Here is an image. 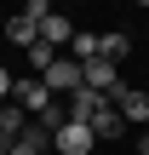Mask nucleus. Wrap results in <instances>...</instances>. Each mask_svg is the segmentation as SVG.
Listing matches in <instances>:
<instances>
[{
	"label": "nucleus",
	"instance_id": "nucleus-1",
	"mask_svg": "<svg viewBox=\"0 0 149 155\" xmlns=\"http://www.w3.org/2000/svg\"><path fill=\"white\" fill-rule=\"evenodd\" d=\"M80 86H92V92H103L109 104L126 92L121 86V63H109V58H92V63H80Z\"/></svg>",
	"mask_w": 149,
	"mask_h": 155
},
{
	"label": "nucleus",
	"instance_id": "nucleus-2",
	"mask_svg": "<svg viewBox=\"0 0 149 155\" xmlns=\"http://www.w3.org/2000/svg\"><path fill=\"white\" fill-rule=\"evenodd\" d=\"M11 104H17V109H29V115L40 121V115H46V109H52L57 98L46 92V81H40V75H23V81L11 86Z\"/></svg>",
	"mask_w": 149,
	"mask_h": 155
},
{
	"label": "nucleus",
	"instance_id": "nucleus-3",
	"mask_svg": "<svg viewBox=\"0 0 149 155\" xmlns=\"http://www.w3.org/2000/svg\"><path fill=\"white\" fill-rule=\"evenodd\" d=\"M92 144H98V138H92V127H80V121H63V127L52 132V150L57 155H92Z\"/></svg>",
	"mask_w": 149,
	"mask_h": 155
},
{
	"label": "nucleus",
	"instance_id": "nucleus-4",
	"mask_svg": "<svg viewBox=\"0 0 149 155\" xmlns=\"http://www.w3.org/2000/svg\"><path fill=\"white\" fill-rule=\"evenodd\" d=\"M40 81H46V92H52V98H57V92H69V98H75V92H80V63H75V58H57Z\"/></svg>",
	"mask_w": 149,
	"mask_h": 155
},
{
	"label": "nucleus",
	"instance_id": "nucleus-5",
	"mask_svg": "<svg viewBox=\"0 0 149 155\" xmlns=\"http://www.w3.org/2000/svg\"><path fill=\"white\" fill-rule=\"evenodd\" d=\"M103 109H115V104H109L103 92H92V86H80V92L69 98V121H80V127H92V121H98Z\"/></svg>",
	"mask_w": 149,
	"mask_h": 155
},
{
	"label": "nucleus",
	"instance_id": "nucleus-6",
	"mask_svg": "<svg viewBox=\"0 0 149 155\" xmlns=\"http://www.w3.org/2000/svg\"><path fill=\"white\" fill-rule=\"evenodd\" d=\"M46 150H52V132H46L40 121H29V127H23V138H17L6 155H46Z\"/></svg>",
	"mask_w": 149,
	"mask_h": 155
},
{
	"label": "nucleus",
	"instance_id": "nucleus-7",
	"mask_svg": "<svg viewBox=\"0 0 149 155\" xmlns=\"http://www.w3.org/2000/svg\"><path fill=\"white\" fill-rule=\"evenodd\" d=\"M23 127H29V121H23V109H17V104H0V155L23 138Z\"/></svg>",
	"mask_w": 149,
	"mask_h": 155
},
{
	"label": "nucleus",
	"instance_id": "nucleus-8",
	"mask_svg": "<svg viewBox=\"0 0 149 155\" xmlns=\"http://www.w3.org/2000/svg\"><path fill=\"white\" fill-rule=\"evenodd\" d=\"M115 109H121V121H138V127H144V121H149V92L126 86V92L115 98Z\"/></svg>",
	"mask_w": 149,
	"mask_h": 155
},
{
	"label": "nucleus",
	"instance_id": "nucleus-9",
	"mask_svg": "<svg viewBox=\"0 0 149 155\" xmlns=\"http://www.w3.org/2000/svg\"><path fill=\"white\" fill-rule=\"evenodd\" d=\"M40 40H46V46H52V52H57V46H69V40H75V23H69V17H57V12H52V17H46V23H40Z\"/></svg>",
	"mask_w": 149,
	"mask_h": 155
},
{
	"label": "nucleus",
	"instance_id": "nucleus-10",
	"mask_svg": "<svg viewBox=\"0 0 149 155\" xmlns=\"http://www.w3.org/2000/svg\"><path fill=\"white\" fill-rule=\"evenodd\" d=\"M6 40H11V46H34V40H40V23H34V17H23V12H17V17H11V23H6Z\"/></svg>",
	"mask_w": 149,
	"mask_h": 155
},
{
	"label": "nucleus",
	"instance_id": "nucleus-11",
	"mask_svg": "<svg viewBox=\"0 0 149 155\" xmlns=\"http://www.w3.org/2000/svg\"><path fill=\"white\" fill-rule=\"evenodd\" d=\"M69 46H75V58H80V63L103 58V35H86V29H75V40H69Z\"/></svg>",
	"mask_w": 149,
	"mask_h": 155
},
{
	"label": "nucleus",
	"instance_id": "nucleus-12",
	"mask_svg": "<svg viewBox=\"0 0 149 155\" xmlns=\"http://www.w3.org/2000/svg\"><path fill=\"white\" fill-rule=\"evenodd\" d=\"M92 138L103 144V138H121V109H103L98 121H92Z\"/></svg>",
	"mask_w": 149,
	"mask_h": 155
},
{
	"label": "nucleus",
	"instance_id": "nucleus-13",
	"mask_svg": "<svg viewBox=\"0 0 149 155\" xmlns=\"http://www.w3.org/2000/svg\"><path fill=\"white\" fill-rule=\"evenodd\" d=\"M52 63H57V52H52L46 40H34V46H29V69H34V75H46Z\"/></svg>",
	"mask_w": 149,
	"mask_h": 155
},
{
	"label": "nucleus",
	"instance_id": "nucleus-14",
	"mask_svg": "<svg viewBox=\"0 0 149 155\" xmlns=\"http://www.w3.org/2000/svg\"><path fill=\"white\" fill-rule=\"evenodd\" d=\"M103 58L121 63V58H126V35H103Z\"/></svg>",
	"mask_w": 149,
	"mask_h": 155
},
{
	"label": "nucleus",
	"instance_id": "nucleus-15",
	"mask_svg": "<svg viewBox=\"0 0 149 155\" xmlns=\"http://www.w3.org/2000/svg\"><path fill=\"white\" fill-rule=\"evenodd\" d=\"M23 17H34V23H46V17H52V6H46V0H29V6H23Z\"/></svg>",
	"mask_w": 149,
	"mask_h": 155
},
{
	"label": "nucleus",
	"instance_id": "nucleus-16",
	"mask_svg": "<svg viewBox=\"0 0 149 155\" xmlns=\"http://www.w3.org/2000/svg\"><path fill=\"white\" fill-rule=\"evenodd\" d=\"M0 104H11V75L0 69Z\"/></svg>",
	"mask_w": 149,
	"mask_h": 155
},
{
	"label": "nucleus",
	"instance_id": "nucleus-17",
	"mask_svg": "<svg viewBox=\"0 0 149 155\" xmlns=\"http://www.w3.org/2000/svg\"><path fill=\"white\" fill-rule=\"evenodd\" d=\"M138 155H149V132H144V138H138Z\"/></svg>",
	"mask_w": 149,
	"mask_h": 155
}]
</instances>
